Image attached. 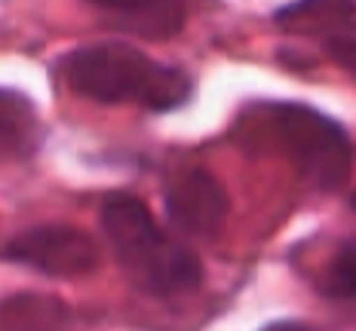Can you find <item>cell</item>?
Masks as SVG:
<instances>
[{"label": "cell", "instance_id": "4fadbf2b", "mask_svg": "<svg viewBox=\"0 0 356 331\" xmlns=\"http://www.w3.org/2000/svg\"><path fill=\"white\" fill-rule=\"evenodd\" d=\"M350 205H353V209H356V194H353V200H350Z\"/></svg>", "mask_w": 356, "mask_h": 331}, {"label": "cell", "instance_id": "52a82bcc", "mask_svg": "<svg viewBox=\"0 0 356 331\" xmlns=\"http://www.w3.org/2000/svg\"><path fill=\"white\" fill-rule=\"evenodd\" d=\"M43 123L37 105L19 90L0 86V160H28L40 151Z\"/></svg>", "mask_w": 356, "mask_h": 331}, {"label": "cell", "instance_id": "8fae6325", "mask_svg": "<svg viewBox=\"0 0 356 331\" xmlns=\"http://www.w3.org/2000/svg\"><path fill=\"white\" fill-rule=\"evenodd\" d=\"M92 3L105 6V10H117V12H142V10H151L157 0H92Z\"/></svg>", "mask_w": 356, "mask_h": 331}, {"label": "cell", "instance_id": "8992f818", "mask_svg": "<svg viewBox=\"0 0 356 331\" xmlns=\"http://www.w3.org/2000/svg\"><path fill=\"white\" fill-rule=\"evenodd\" d=\"M283 31L304 37H353L356 34V0H295L273 12Z\"/></svg>", "mask_w": 356, "mask_h": 331}, {"label": "cell", "instance_id": "6da1fadb", "mask_svg": "<svg viewBox=\"0 0 356 331\" xmlns=\"http://www.w3.org/2000/svg\"><path fill=\"white\" fill-rule=\"evenodd\" d=\"M65 86L99 105H138L147 114H169L191 101L194 83L181 68L160 65L138 46L102 40L71 49L58 62Z\"/></svg>", "mask_w": 356, "mask_h": 331}, {"label": "cell", "instance_id": "277c9868", "mask_svg": "<svg viewBox=\"0 0 356 331\" xmlns=\"http://www.w3.org/2000/svg\"><path fill=\"white\" fill-rule=\"evenodd\" d=\"M3 257L56 279L89 276L99 267V248L89 239V233L65 224H47L34 227L28 233H19L3 248Z\"/></svg>", "mask_w": 356, "mask_h": 331}, {"label": "cell", "instance_id": "3957f363", "mask_svg": "<svg viewBox=\"0 0 356 331\" xmlns=\"http://www.w3.org/2000/svg\"><path fill=\"white\" fill-rule=\"evenodd\" d=\"M264 108L280 151L292 160L304 181L316 190H338L350 178L353 144L338 120L298 101H270Z\"/></svg>", "mask_w": 356, "mask_h": 331}, {"label": "cell", "instance_id": "7a4b0ae2", "mask_svg": "<svg viewBox=\"0 0 356 331\" xmlns=\"http://www.w3.org/2000/svg\"><path fill=\"white\" fill-rule=\"evenodd\" d=\"M102 230L126 276L154 298L188 294L203 282V264L197 252L166 237L136 194L114 190L105 196Z\"/></svg>", "mask_w": 356, "mask_h": 331}, {"label": "cell", "instance_id": "9c48e42d", "mask_svg": "<svg viewBox=\"0 0 356 331\" xmlns=\"http://www.w3.org/2000/svg\"><path fill=\"white\" fill-rule=\"evenodd\" d=\"M320 291L332 300H350L356 298V239H347L332 255L329 267L320 279Z\"/></svg>", "mask_w": 356, "mask_h": 331}, {"label": "cell", "instance_id": "ba28073f", "mask_svg": "<svg viewBox=\"0 0 356 331\" xmlns=\"http://www.w3.org/2000/svg\"><path fill=\"white\" fill-rule=\"evenodd\" d=\"M68 319L62 300L43 294H19L0 307V331H58Z\"/></svg>", "mask_w": 356, "mask_h": 331}, {"label": "cell", "instance_id": "5b68a950", "mask_svg": "<svg viewBox=\"0 0 356 331\" xmlns=\"http://www.w3.org/2000/svg\"><path fill=\"white\" fill-rule=\"evenodd\" d=\"M231 200L206 169H184L166 184V215L188 237H212L225 224Z\"/></svg>", "mask_w": 356, "mask_h": 331}, {"label": "cell", "instance_id": "30bf717a", "mask_svg": "<svg viewBox=\"0 0 356 331\" xmlns=\"http://www.w3.org/2000/svg\"><path fill=\"white\" fill-rule=\"evenodd\" d=\"M325 53L332 62H338L350 77L356 80V34L353 37H335V40H325Z\"/></svg>", "mask_w": 356, "mask_h": 331}, {"label": "cell", "instance_id": "7c38bea8", "mask_svg": "<svg viewBox=\"0 0 356 331\" xmlns=\"http://www.w3.org/2000/svg\"><path fill=\"white\" fill-rule=\"evenodd\" d=\"M264 331H310V328L298 325V322H277V325H270V328H264Z\"/></svg>", "mask_w": 356, "mask_h": 331}]
</instances>
